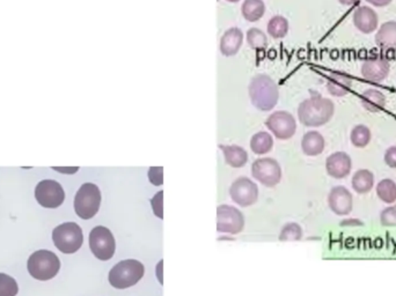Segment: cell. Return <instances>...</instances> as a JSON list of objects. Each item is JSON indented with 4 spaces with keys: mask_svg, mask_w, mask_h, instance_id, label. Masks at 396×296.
<instances>
[{
    "mask_svg": "<svg viewBox=\"0 0 396 296\" xmlns=\"http://www.w3.org/2000/svg\"><path fill=\"white\" fill-rule=\"evenodd\" d=\"M333 114L335 104L333 101L321 95H312L299 104V121L308 128H319L326 125L333 118Z\"/></svg>",
    "mask_w": 396,
    "mask_h": 296,
    "instance_id": "1",
    "label": "cell"
},
{
    "mask_svg": "<svg viewBox=\"0 0 396 296\" xmlns=\"http://www.w3.org/2000/svg\"><path fill=\"white\" fill-rule=\"evenodd\" d=\"M248 92L251 104L261 111L272 110L279 99L277 83L267 74L254 76L250 80Z\"/></svg>",
    "mask_w": 396,
    "mask_h": 296,
    "instance_id": "2",
    "label": "cell"
},
{
    "mask_svg": "<svg viewBox=\"0 0 396 296\" xmlns=\"http://www.w3.org/2000/svg\"><path fill=\"white\" fill-rule=\"evenodd\" d=\"M145 268L135 259L122 261L110 270L109 283L117 290H124L133 286L142 279Z\"/></svg>",
    "mask_w": 396,
    "mask_h": 296,
    "instance_id": "3",
    "label": "cell"
},
{
    "mask_svg": "<svg viewBox=\"0 0 396 296\" xmlns=\"http://www.w3.org/2000/svg\"><path fill=\"white\" fill-rule=\"evenodd\" d=\"M28 272L35 279L45 281L55 278L60 269V261L57 255L49 250H38L28 259Z\"/></svg>",
    "mask_w": 396,
    "mask_h": 296,
    "instance_id": "4",
    "label": "cell"
},
{
    "mask_svg": "<svg viewBox=\"0 0 396 296\" xmlns=\"http://www.w3.org/2000/svg\"><path fill=\"white\" fill-rule=\"evenodd\" d=\"M52 241L63 254H74L83 245V231L74 222L59 224L52 231Z\"/></svg>",
    "mask_w": 396,
    "mask_h": 296,
    "instance_id": "5",
    "label": "cell"
},
{
    "mask_svg": "<svg viewBox=\"0 0 396 296\" xmlns=\"http://www.w3.org/2000/svg\"><path fill=\"white\" fill-rule=\"evenodd\" d=\"M101 204L100 189L93 183H85L80 186L74 198V210L78 217L88 220L99 212Z\"/></svg>",
    "mask_w": 396,
    "mask_h": 296,
    "instance_id": "6",
    "label": "cell"
},
{
    "mask_svg": "<svg viewBox=\"0 0 396 296\" xmlns=\"http://www.w3.org/2000/svg\"><path fill=\"white\" fill-rule=\"evenodd\" d=\"M90 248L97 259L109 261L116 250V243L111 231L104 226L93 228L90 234Z\"/></svg>",
    "mask_w": 396,
    "mask_h": 296,
    "instance_id": "7",
    "label": "cell"
},
{
    "mask_svg": "<svg viewBox=\"0 0 396 296\" xmlns=\"http://www.w3.org/2000/svg\"><path fill=\"white\" fill-rule=\"evenodd\" d=\"M35 198L41 206L56 208L64 203L65 192L58 182L53 179H43L36 186Z\"/></svg>",
    "mask_w": 396,
    "mask_h": 296,
    "instance_id": "8",
    "label": "cell"
},
{
    "mask_svg": "<svg viewBox=\"0 0 396 296\" xmlns=\"http://www.w3.org/2000/svg\"><path fill=\"white\" fill-rule=\"evenodd\" d=\"M251 174L254 179L267 188H274L281 179V165L271 158H257L251 165Z\"/></svg>",
    "mask_w": 396,
    "mask_h": 296,
    "instance_id": "9",
    "label": "cell"
},
{
    "mask_svg": "<svg viewBox=\"0 0 396 296\" xmlns=\"http://www.w3.org/2000/svg\"><path fill=\"white\" fill-rule=\"evenodd\" d=\"M265 125L274 133V137L281 140L292 138L297 131L295 118L288 111H274V114L267 117Z\"/></svg>",
    "mask_w": 396,
    "mask_h": 296,
    "instance_id": "10",
    "label": "cell"
},
{
    "mask_svg": "<svg viewBox=\"0 0 396 296\" xmlns=\"http://www.w3.org/2000/svg\"><path fill=\"white\" fill-rule=\"evenodd\" d=\"M245 219L241 212L229 205H220L217 208V231L226 234H238L242 231Z\"/></svg>",
    "mask_w": 396,
    "mask_h": 296,
    "instance_id": "11",
    "label": "cell"
},
{
    "mask_svg": "<svg viewBox=\"0 0 396 296\" xmlns=\"http://www.w3.org/2000/svg\"><path fill=\"white\" fill-rule=\"evenodd\" d=\"M229 193L233 202L240 206L247 207L253 205L258 197V188L251 179L240 177L233 182Z\"/></svg>",
    "mask_w": 396,
    "mask_h": 296,
    "instance_id": "12",
    "label": "cell"
},
{
    "mask_svg": "<svg viewBox=\"0 0 396 296\" xmlns=\"http://www.w3.org/2000/svg\"><path fill=\"white\" fill-rule=\"evenodd\" d=\"M328 205L333 213L345 217L354 210V196L345 186H335L328 195Z\"/></svg>",
    "mask_w": 396,
    "mask_h": 296,
    "instance_id": "13",
    "label": "cell"
},
{
    "mask_svg": "<svg viewBox=\"0 0 396 296\" xmlns=\"http://www.w3.org/2000/svg\"><path fill=\"white\" fill-rule=\"evenodd\" d=\"M390 72V63L383 57L368 58L361 65V76L372 83H382Z\"/></svg>",
    "mask_w": 396,
    "mask_h": 296,
    "instance_id": "14",
    "label": "cell"
},
{
    "mask_svg": "<svg viewBox=\"0 0 396 296\" xmlns=\"http://www.w3.org/2000/svg\"><path fill=\"white\" fill-rule=\"evenodd\" d=\"M326 170L333 179H345L352 170V160L345 151H335L326 160Z\"/></svg>",
    "mask_w": 396,
    "mask_h": 296,
    "instance_id": "15",
    "label": "cell"
},
{
    "mask_svg": "<svg viewBox=\"0 0 396 296\" xmlns=\"http://www.w3.org/2000/svg\"><path fill=\"white\" fill-rule=\"evenodd\" d=\"M352 20L354 27L363 34H372L373 31H378L379 15L371 7H357L352 15Z\"/></svg>",
    "mask_w": 396,
    "mask_h": 296,
    "instance_id": "16",
    "label": "cell"
},
{
    "mask_svg": "<svg viewBox=\"0 0 396 296\" xmlns=\"http://www.w3.org/2000/svg\"><path fill=\"white\" fill-rule=\"evenodd\" d=\"M243 33L239 28H229L226 31L220 40V51L226 57H232L239 52L242 47Z\"/></svg>",
    "mask_w": 396,
    "mask_h": 296,
    "instance_id": "17",
    "label": "cell"
},
{
    "mask_svg": "<svg viewBox=\"0 0 396 296\" xmlns=\"http://www.w3.org/2000/svg\"><path fill=\"white\" fill-rule=\"evenodd\" d=\"M352 83L354 80L347 73H331L327 81V90L333 97H343L350 92Z\"/></svg>",
    "mask_w": 396,
    "mask_h": 296,
    "instance_id": "18",
    "label": "cell"
},
{
    "mask_svg": "<svg viewBox=\"0 0 396 296\" xmlns=\"http://www.w3.org/2000/svg\"><path fill=\"white\" fill-rule=\"evenodd\" d=\"M375 44L383 50L396 51V21H387L378 28Z\"/></svg>",
    "mask_w": 396,
    "mask_h": 296,
    "instance_id": "19",
    "label": "cell"
},
{
    "mask_svg": "<svg viewBox=\"0 0 396 296\" xmlns=\"http://www.w3.org/2000/svg\"><path fill=\"white\" fill-rule=\"evenodd\" d=\"M361 104L364 109L370 113H380L383 110L387 104L385 94L377 88H368L361 94Z\"/></svg>",
    "mask_w": 396,
    "mask_h": 296,
    "instance_id": "20",
    "label": "cell"
},
{
    "mask_svg": "<svg viewBox=\"0 0 396 296\" xmlns=\"http://www.w3.org/2000/svg\"><path fill=\"white\" fill-rule=\"evenodd\" d=\"M326 147V140L317 131H308L302 137V151L308 156H317L322 154Z\"/></svg>",
    "mask_w": 396,
    "mask_h": 296,
    "instance_id": "21",
    "label": "cell"
},
{
    "mask_svg": "<svg viewBox=\"0 0 396 296\" xmlns=\"http://www.w3.org/2000/svg\"><path fill=\"white\" fill-rule=\"evenodd\" d=\"M351 186L358 195H366L374 186V174L368 169H359L352 176Z\"/></svg>",
    "mask_w": 396,
    "mask_h": 296,
    "instance_id": "22",
    "label": "cell"
},
{
    "mask_svg": "<svg viewBox=\"0 0 396 296\" xmlns=\"http://www.w3.org/2000/svg\"><path fill=\"white\" fill-rule=\"evenodd\" d=\"M225 156L226 163H229L233 168H241L248 161V153L240 146H219Z\"/></svg>",
    "mask_w": 396,
    "mask_h": 296,
    "instance_id": "23",
    "label": "cell"
},
{
    "mask_svg": "<svg viewBox=\"0 0 396 296\" xmlns=\"http://www.w3.org/2000/svg\"><path fill=\"white\" fill-rule=\"evenodd\" d=\"M242 17L249 22H256L265 13V3L263 0H245L241 6Z\"/></svg>",
    "mask_w": 396,
    "mask_h": 296,
    "instance_id": "24",
    "label": "cell"
},
{
    "mask_svg": "<svg viewBox=\"0 0 396 296\" xmlns=\"http://www.w3.org/2000/svg\"><path fill=\"white\" fill-rule=\"evenodd\" d=\"M375 192L382 203L393 205L396 203V183L390 179H383L378 183Z\"/></svg>",
    "mask_w": 396,
    "mask_h": 296,
    "instance_id": "25",
    "label": "cell"
},
{
    "mask_svg": "<svg viewBox=\"0 0 396 296\" xmlns=\"http://www.w3.org/2000/svg\"><path fill=\"white\" fill-rule=\"evenodd\" d=\"M274 139L265 131L257 132L250 140V148L257 155L267 154L272 149Z\"/></svg>",
    "mask_w": 396,
    "mask_h": 296,
    "instance_id": "26",
    "label": "cell"
},
{
    "mask_svg": "<svg viewBox=\"0 0 396 296\" xmlns=\"http://www.w3.org/2000/svg\"><path fill=\"white\" fill-rule=\"evenodd\" d=\"M371 140L372 132L366 125L358 124L351 130L350 142L354 147H368Z\"/></svg>",
    "mask_w": 396,
    "mask_h": 296,
    "instance_id": "27",
    "label": "cell"
},
{
    "mask_svg": "<svg viewBox=\"0 0 396 296\" xmlns=\"http://www.w3.org/2000/svg\"><path fill=\"white\" fill-rule=\"evenodd\" d=\"M288 21L281 15H274L271 17L267 22V34L270 35L272 38H283L288 35Z\"/></svg>",
    "mask_w": 396,
    "mask_h": 296,
    "instance_id": "28",
    "label": "cell"
},
{
    "mask_svg": "<svg viewBox=\"0 0 396 296\" xmlns=\"http://www.w3.org/2000/svg\"><path fill=\"white\" fill-rule=\"evenodd\" d=\"M247 42L250 48L262 50L267 45V35L258 28H250L249 31H247Z\"/></svg>",
    "mask_w": 396,
    "mask_h": 296,
    "instance_id": "29",
    "label": "cell"
},
{
    "mask_svg": "<svg viewBox=\"0 0 396 296\" xmlns=\"http://www.w3.org/2000/svg\"><path fill=\"white\" fill-rule=\"evenodd\" d=\"M19 292L17 281L5 273H0V296H15Z\"/></svg>",
    "mask_w": 396,
    "mask_h": 296,
    "instance_id": "30",
    "label": "cell"
},
{
    "mask_svg": "<svg viewBox=\"0 0 396 296\" xmlns=\"http://www.w3.org/2000/svg\"><path fill=\"white\" fill-rule=\"evenodd\" d=\"M302 228L297 224H288L283 228L281 240L284 241H298L302 238Z\"/></svg>",
    "mask_w": 396,
    "mask_h": 296,
    "instance_id": "31",
    "label": "cell"
},
{
    "mask_svg": "<svg viewBox=\"0 0 396 296\" xmlns=\"http://www.w3.org/2000/svg\"><path fill=\"white\" fill-rule=\"evenodd\" d=\"M380 224L385 227H396V205H389L380 213Z\"/></svg>",
    "mask_w": 396,
    "mask_h": 296,
    "instance_id": "32",
    "label": "cell"
},
{
    "mask_svg": "<svg viewBox=\"0 0 396 296\" xmlns=\"http://www.w3.org/2000/svg\"><path fill=\"white\" fill-rule=\"evenodd\" d=\"M163 167H151L149 170V179L154 186H161L163 182Z\"/></svg>",
    "mask_w": 396,
    "mask_h": 296,
    "instance_id": "33",
    "label": "cell"
},
{
    "mask_svg": "<svg viewBox=\"0 0 396 296\" xmlns=\"http://www.w3.org/2000/svg\"><path fill=\"white\" fill-rule=\"evenodd\" d=\"M163 191H159V192L156 193V197L153 198L152 202H151V204H152L153 211H154V213H156V217H161V219L163 217Z\"/></svg>",
    "mask_w": 396,
    "mask_h": 296,
    "instance_id": "34",
    "label": "cell"
},
{
    "mask_svg": "<svg viewBox=\"0 0 396 296\" xmlns=\"http://www.w3.org/2000/svg\"><path fill=\"white\" fill-rule=\"evenodd\" d=\"M383 160L389 168L396 169V146H390L386 149Z\"/></svg>",
    "mask_w": 396,
    "mask_h": 296,
    "instance_id": "35",
    "label": "cell"
},
{
    "mask_svg": "<svg viewBox=\"0 0 396 296\" xmlns=\"http://www.w3.org/2000/svg\"><path fill=\"white\" fill-rule=\"evenodd\" d=\"M365 1L372 5V6L386 7L388 6L389 3H392L393 0H365Z\"/></svg>",
    "mask_w": 396,
    "mask_h": 296,
    "instance_id": "36",
    "label": "cell"
},
{
    "mask_svg": "<svg viewBox=\"0 0 396 296\" xmlns=\"http://www.w3.org/2000/svg\"><path fill=\"white\" fill-rule=\"evenodd\" d=\"M342 226H352V224H354V226H361V224H363V222H361V220H356V219H352V220H345L343 221V222H342Z\"/></svg>",
    "mask_w": 396,
    "mask_h": 296,
    "instance_id": "37",
    "label": "cell"
},
{
    "mask_svg": "<svg viewBox=\"0 0 396 296\" xmlns=\"http://www.w3.org/2000/svg\"><path fill=\"white\" fill-rule=\"evenodd\" d=\"M338 3L340 5H344V6H354L358 3V0H338Z\"/></svg>",
    "mask_w": 396,
    "mask_h": 296,
    "instance_id": "38",
    "label": "cell"
},
{
    "mask_svg": "<svg viewBox=\"0 0 396 296\" xmlns=\"http://www.w3.org/2000/svg\"><path fill=\"white\" fill-rule=\"evenodd\" d=\"M53 169L62 172H76L79 168L78 167H74V168H57V167H53Z\"/></svg>",
    "mask_w": 396,
    "mask_h": 296,
    "instance_id": "39",
    "label": "cell"
},
{
    "mask_svg": "<svg viewBox=\"0 0 396 296\" xmlns=\"http://www.w3.org/2000/svg\"><path fill=\"white\" fill-rule=\"evenodd\" d=\"M226 1H229V3H239L240 0H226Z\"/></svg>",
    "mask_w": 396,
    "mask_h": 296,
    "instance_id": "40",
    "label": "cell"
}]
</instances>
